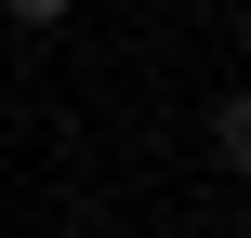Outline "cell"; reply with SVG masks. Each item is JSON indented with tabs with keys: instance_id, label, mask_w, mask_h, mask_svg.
<instances>
[{
	"instance_id": "1",
	"label": "cell",
	"mask_w": 251,
	"mask_h": 238,
	"mask_svg": "<svg viewBox=\"0 0 251 238\" xmlns=\"http://www.w3.org/2000/svg\"><path fill=\"white\" fill-rule=\"evenodd\" d=\"M0 13H13V26H66L79 0H0Z\"/></svg>"
},
{
	"instance_id": "2",
	"label": "cell",
	"mask_w": 251,
	"mask_h": 238,
	"mask_svg": "<svg viewBox=\"0 0 251 238\" xmlns=\"http://www.w3.org/2000/svg\"><path fill=\"white\" fill-rule=\"evenodd\" d=\"M0 238H13V225H0Z\"/></svg>"
}]
</instances>
